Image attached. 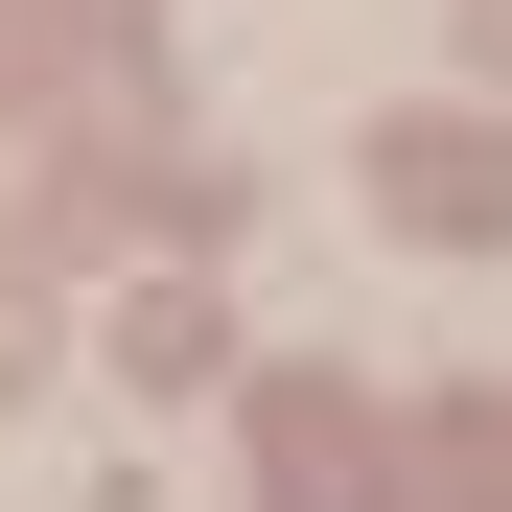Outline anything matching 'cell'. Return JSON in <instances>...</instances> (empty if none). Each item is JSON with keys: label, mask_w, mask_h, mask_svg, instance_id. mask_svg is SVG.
Segmentation results:
<instances>
[{"label": "cell", "mask_w": 512, "mask_h": 512, "mask_svg": "<svg viewBox=\"0 0 512 512\" xmlns=\"http://www.w3.org/2000/svg\"><path fill=\"white\" fill-rule=\"evenodd\" d=\"M396 210H419V233H489V210H512V140H396Z\"/></svg>", "instance_id": "6da1fadb"}]
</instances>
